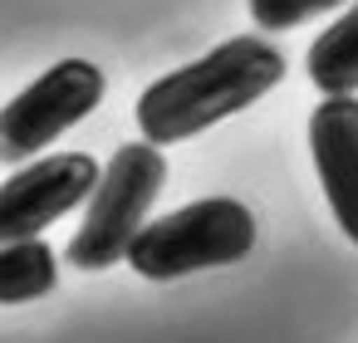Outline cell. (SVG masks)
I'll return each instance as SVG.
<instances>
[{"label": "cell", "mask_w": 358, "mask_h": 343, "mask_svg": "<svg viewBox=\"0 0 358 343\" xmlns=\"http://www.w3.org/2000/svg\"><path fill=\"white\" fill-rule=\"evenodd\" d=\"M285 79V54L260 35H236L201 54L196 64H182L148 84L138 94V133L152 143H187L231 113L260 103Z\"/></svg>", "instance_id": "obj_1"}, {"label": "cell", "mask_w": 358, "mask_h": 343, "mask_svg": "<svg viewBox=\"0 0 358 343\" xmlns=\"http://www.w3.org/2000/svg\"><path fill=\"white\" fill-rule=\"evenodd\" d=\"M255 250V216L236 196H206L192 206H177L157 221H143V231L128 245V265L152 279H182L196 270H221L236 265Z\"/></svg>", "instance_id": "obj_2"}, {"label": "cell", "mask_w": 358, "mask_h": 343, "mask_svg": "<svg viewBox=\"0 0 358 343\" xmlns=\"http://www.w3.org/2000/svg\"><path fill=\"white\" fill-rule=\"evenodd\" d=\"M162 182H167L162 143H152V138L123 143L113 152V162L103 167V177L89 196V211L69 240V265L74 270H108V265L128 260V245L143 231Z\"/></svg>", "instance_id": "obj_3"}, {"label": "cell", "mask_w": 358, "mask_h": 343, "mask_svg": "<svg viewBox=\"0 0 358 343\" xmlns=\"http://www.w3.org/2000/svg\"><path fill=\"white\" fill-rule=\"evenodd\" d=\"M103 69L89 59H59L0 108V167H20L59 143L103 103Z\"/></svg>", "instance_id": "obj_4"}, {"label": "cell", "mask_w": 358, "mask_h": 343, "mask_svg": "<svg viewBox=\"0 0 358 343\" xmlns=\"http://www.w3.org/2000/svg\"><path fill=\"white\" fill-rule=\"evenodd\" d=\"M99 177L103 167L89 152H45L20 162L0 182V240L45 235V226H55L74 206H89Z\"/></svg>", "instance_id": "obj_5"}, {"label": "cell", "mask_w": 358, "mask_h": 343, "mask_svg": "<svg viewBox=\"0 0 358 343\" xmlns=\"http://www.w3.org/2000/svg\"><path fill=\"white\" fill-rule=\"evenodd\" d=\"M309 157L338 231L358 245V98L353 94H324V103L309 113Z\"/></svg>", "instance_id": "obj_6"}, {"label": "cell", "mask_w": 358, "mask_h": 343, "mask_svg": "<svg viewBox=\"0 0 358 343\" xmlns=\"http://www.w3.org/2000/svg\"><path fill=\"white\" fill-rule=\"evenodd\" d=\"M304 69L319 94H358V0L309 45Z\"/></svg>", "instance_id": "obj_7"}, {"label": "cell", "mask_w": 358, "mask_h": 343, "mask_svg": "<svg viewBox=\"0 0 358 343\" xmlns=\"http://www.w3.org/2000/svg\"><path fill=\"white\" fill-rule=\"evenodd\" d=\"M59 279V260L45 245V235L0 240V304H30L50 294Z\"/></svg>", "instance_id": "obj_8"}, {"label": "cell", "mask_w": 358, "mask_h": 343, "mask_svg": "<svg viewBox=\"0 0 358 343\" xmlns=\"http://www.w3.org/2000/svg\"><path fill=\"white\" fill-rule=\"evenodd\" d=\"M338 6H348V0H250V20L260 30H294V25H304L324 10H338Z\"/></svg>", "instance_id": "obj_9"}]
</instances>
